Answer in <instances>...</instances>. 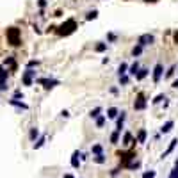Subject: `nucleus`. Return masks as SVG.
Masks as SVG:
<instances>
[{"label": "nucleus", "mask_w": 178, "mask_h": 178, "mask_svg": "<svg viewBox=\"0 0 178 178\" xmlns=\"http://www.w3.org/2000/svg\"><path fill=\"white\" fill-rule=\"evenodd\" d=\"M6 38L11 46H20L22 45V30L18 27H9L6 29Z\"/></svg>", "instance_id": "nucleus-2"}, {"label": "nucleus", "mask_w": 178, "mask_h": 178, "mask_svg": "<svg viewBox=\"0 0 178 178\" xmlns=\"http://www.w3.org/2000/svg\"><path fill=\"white\" fill-rule=\"evenodd\" d=\"M146 4H155V2H159V0H144Z\"/></svg>", "instance_id": "nucleus-45"}, {"label": "nucleus", "mask_w": 178, "mask_h": 178, "mask_svg": "<svg viewBox=\"0 0 178 178\" xmlns=\"http://www.w3.org/2000/svg\"><path fill=\"white\" fill-rule=\"evenodd\" d=\"M128 71V64L127 62H121L119 66H118V75H125Z\"/></svg>", "instance_id": "nucleus-18"}, {"label": "nucleus", "mask_w": 178, "mask_h": 178, "mask_svg": "<svg viewBox=\"0 0 178 178\" xmlns=\"http://www.w3.org/2000/svg\"><path fill=\"white\" fill-rule=\"evenodd\" d=\"M45 141H46V137H45V135H41V137H39V139L34 143V150H39V148L45 144Z\"/></svg>", "instance_id": "nucleus-20"}, {"label": "nucleus", "mask_w": 178, "mask_h": 178, "mask_svg": "<svg viewBox=\"0 0 178 178\" xmlns=\"http://www.w3.org/2000/svg\"><path fill=\"white\" fill-rule=\"evenodd\" d=\"M91 151H93L95 155H98V153H103V148H102V144H95L91 148Z\"/></svg>", "instance_id": "nucleus-26"}, {"label": "nucleus", "mask_w": 178, "mask_h": 178, "mask_svg": "<svg viewBox=\"0 0 178 178\" xmlns=\"http://www.w3.org/2000/svg\"><path fill=\"white\" fill-rule=\"evenodd\" d=\"M171 87H173V89H178V80H175V82L171 84Z\"/></svg>", "instance_id": "nucleus-43"}, {"label": "nucleus", "mask_w": 178, "mask_h": 178, "mask_svg": "<svg viewBox=\"0 0 178 178\" xmlns=\"http://www.w3.org/2000/svg\"><path fill=\"white\" fill-rule=\"evenodd\" d=\"M9 103H11V105H14V107H18V109H23V111H27V109H29V105H27V103L20 102L18 98H13V100H9Z\"/></svg>", "instance_id": "nucleus-8"}, {"label": "nucleus", "mask_w": 178, "mask_h": 178, "mask_svg": "<svg viewBox=\"0 0 178 178\" xmlns=\"http://www.w3.org/2000/svg\"><path fill=\"white\" fill-rule=\"evenodd\" d=\"M96 18H98V11H96V9H93V11H89L87 14H86V20H87V22L96 20Z\"/></svg>", "instance_id": "nucleus-19"}, {"label": "nucleus", "mask_w": 178, "mask_h": 178, "mask_svg": "<svg viewBox=\"0 0 178 178\" xmlns=\"http://www.w3.org/2000/svg\"><path fill=\"white\" fill-rule=\"evenodd\" d=\"M125 118H127V112H121V116H118V125H116V130H118V132H121L123 123H125Z\"/></svg>", "instance_id": "nucleus-14"}, {"label": "nucleus", "mask_w": 178, "mask_h": 178, "mask_svg": "<svg viewBox=\"0 0 178 178\" xmlns=\"http://www.w3.org/2000/svg\"><path fill=\"white\" fill-rule=\"evenodd\" d=\"M95 162L96 164H103V162H105V155H103V153H98V155L95 157Z\"/></svg>", "instance_id": "nucleus-29"}, {"label": "nucleus", "mask_w": 178, "mask_h": 178, "mask_svg": "<svg viewBox=\"0 0 178 178\" xmlns=\"http://www.w3.org/2000/svg\"><path fill=\"white\" fill-rule=\"evenodd\" d=\"M162 100H166V96H164V95H162V93H160V95H157L155 98H153V103H155V105H157V103H160Z\"/></svg>", "instance_id": "nucleus-33"}, {"label": "nucleus", "mask_w": 178, "mask_h": 178, "mask_svg": "<svg viewBox=\"0 0 178 178\" xmlns=\"http://www.w3.org/2000/svg\"><path fill=\"white\" fill-rule=\"evenodd\" d=\"M143 48H144V46H143V45H139V43H137V45H135V46H134V48H132V55H134V57H139L141 54H143Z\"/></svg>", "instance_id": "nucleus-17"}, {"label": "nucleus", "mask_w": 178, "mask_h": 178, "mask_svg": "<svg viewBox=\"0 0 178 178\" xmlns=\"http://www.w3.org/2000/svg\"><path fill=\"white\" fill-rule=\"evenodd\" d=\"M100 112H102V107H95L93 111L89 112V116H91V118H98V116H100Z\"/></svg>", "instance_id": "nucleus-25"}, {"label": "nucleus", "mask_w": 178, "mask_h": 178, "mask_svg": "<svg viewBox=\"0 0 178 178\" xmlns=\"http://www.w3.org/2000/svg\"><path fill=\"white\" fill-rule=\"evenodd\" d=\"M38 84H41L46 91H50L55 86H59V80H54V78H38Z\"/></svg>", "instance_id": "nucleus-4"}, {"label": "nucleus", "mask_w": 178, "mask_h": 178, "mask_svg": "<svg viewBox=\"0 0 178 178\" xmlns=\"http://www.w3.org/2000/svg\"><path fill=\"white\" fill-rule=\"evenodd\" d=\"M77 29H78L77 22H75L73 18H68L64 23H61L59 27H55V32L59 34V36H70V34H73Z\"/></svg>", "instance_id": "nucleus-1"}, {"label": "nucleus", "mask_w": 178, "mask_h": 178, "mask_svg": "<svg viewBox=\"0 0 178 178\" xmlns=\"http://www.w3.org/2000/svg\"><path fill=\"white\" fill-rule=\"evenodd\" d=\"M173 127H175V121H173V119H169V121H166V123H164V125H162L160 132H162V134H167V132H171V130H173Z\"/></svg>", "instance_id": "nucleus-9"}, {"label": "nucleus", "mask_w": 178, "mask_h": 178, "mask_svg": "<svg viewBox=\"0 0 178 178\" xmlns=\"http://www.w3.org/2000/svg\"><path fill=\"white\" fill-rule=\"evenodd\" d=\"M175 167H176V169H178V159H176V162H175Z\"/></svg>", "instance_id": "nucleus-47"}, {"label": "nucleus", "mask_w": 178, "mask_h": 178, "mask_svg": "<svg viewBox=\"0 0 178 178\" xmlns=\"http://www.w3.org/2000/svg\"><path fill=\"white\" fill-rule=\"evenodd\" d=\"M14 98H18V100L22 98V100H23V93H22V91H14Z\"/></svg>", "instance_id": "nucleus-39"}, {"label": "nucleus", "mask_w": 178, "mask_h": 178, "mask_svg": "<svg viewBox=\"0 0 178 178\" xmlns=\"http://www.w3.org/2000/svg\"><path fill=\"white\" fill-rule=\"evenodd\" d=\"M118 141H119V132L116 130V132L111 134V143H112V144H118Z\"/></svg>", "instance_id": "nucleus-23"}, {"label": "nucleus", "mask_w": 178, "mask_h": 178, "mask_svg": "<svg viewBox=\"0 0 178 178\" xmlns=\"http://www.w3.org/2000/svg\"><path fill=\"white\" fill-rule=\"evenodd\" d=\"M38 6L41 7V9H45V7H46V0H38Z\"/></svg>", "instance_id": "nucleus-38"}, {"label": "nucleus", "mask_w": 178, "mask_h": 178, "mask_svg": "<svg viewBox=\"0 0 178 178\" xmlns=\"http://www.w3.org/2000/svg\"><path fill=\"white\" fill-rule=\"evenodd\" d=\"M107 39H109L111 43H114V41L118 39V36H116V34H112V32H109V34H107Z\"/></svg>", "instance_id": "nucleus-34"}, {"label": "nucleus", "mask_w": 178, "mask_h": 178, "mask_svg": "<svg viewBox=\"0 0 178 178\" xmlns=\"http://www.w3.org/2000/svg\"><path fill=\"white\" fill-rule=\"evenodd\" d=\"M39 135V130L38 128H30V134H29V137H30V141H36V137Z\"/></svg>", "instance_id": "nucleus-24"}, {"label": "nucleus", "mask_w": 178, "mask_h": 178, "mask_svg": "<svg viewBox=\"0 0 178 178\" xmlns=\"http://www.w3.org/2000/svg\"><path fill=\"white\" fill-rule=\"evenodd\" d=\"M6 82H7V80H4V78H0V91H6V89H7Z\"/></svg>", "instance_id": "nucleus-36"}, {"label": "nucleus", "mask_w": 178, "mask_h": 178, "mask_svg": "<svg viewBox=\"0 0 178 178\" xmlns=\"http://www.w3.org/2000/svg\"><path fill=\"white\" fill-rule=\"evenodd\" d=\"M143 178H155V171H146L143 175Z\"/></svg>", "instance_id": "nucleus-35"}, {"label": "nucleus", "mask_w": 178, "mask_h": 178, "mask_svg": "<svg viewBox=\"0 0 178 178\" xmlns=\"http://www.w3.org/2000/svg\"><path fill=\"white\" fill-rule=\"evenodd\" d=\"M78 157H80V151H73V155H71V167H75V169L80 166V160H78Z\"/></svg>", "instance_id": "nucleus-10"}, {"label": "nucleus", "mask_w": 178, "mask_h": 178, "mask_svg": "<svg viewBox=\"0 0 178 178\" xmlns=\"http://www.w3.org/2000/svg\"><path fill=\"white\" fill-rule=\"evenodd\" d=\"M175 70H176V66H175V64H173V66L169 68V70H167V73H166V78H171L173 75H175Z\"/></svg>", "instance_id": "nucleus-32"}, {"label": "nucleus", "mask_w": 178, "mask_h": 178, "mask_svg": "<svg viewBox=\"0 0 178 178\" xmlns=\"http://www.w3.org/2000/svg\"><path fill=\"white\" fill-rule=\"evenodd\" d=\"M103 125H105V116H98V118H96V127L102 128Z\"/></svg>", "instance_id": "nucleus-28"}, {"label": "nucleus", "mask_w": 178, "mask_h": 178, "mask_svg": "<svg viewBox=\"0 0 178 178\" xmlns=\"http://www.w3.org/2000/svg\"><path fill=\"white\" fill-rule=\"evenodd\" d=\"M176 143H178V139H173L171 143H169V146H167V150L164 151V153H162V159H164V157H167V155H169V153H171L173 150H175V146H176Z\"/></svg>", "instance_id": "nucleus-15"}, {"label": "nucleus", "mask_w": 178, "mask_h": 178, "mask_svg": "<svg viewBox=\"0 0 178 178\" xmlns=\"http://www.w3.org/2000/svg\"><path fill=\"white\" fill-rule=\"evenodd\" d=\"M139 62H137V61H135V62H134V64H132V66H128V75H132V77H135V73H137V71H139Z\"/></svg>", "instance_id": "nucleus-12"}, {"label": "nucleus", "mask_w": 178, "mask_h": 178, "mask_svg": "<svg viewBox=\"0 0 178 178\" xmlns=\"http://www.w3.org/2000/svg\"><path fill=\"white\" fill-rule=\"evenodd\" d=\"M173 41H175V43L178 45V30H176V32H175V34H173Z\"/></svg>", "instance_id": "nucleus-40"}, {"label": "nucleus", "mask_w": 178, "mask_h": 178, "mask_svg": "<svg viewBox=\"0 0 178 178\" xmlns=\"http://www.w3.org/2000/svg\"><path fill=\"white\" fill-rule=\"evenodd\" d=\"M146 141V130L143 128V130H139V134H137V143H144Z\"/></svg>", "instance_id": "nucleus-21"}, {"label": "nucleus", "mask_w": 178, "mask_h": 178, "mask_svg": "<svg viewBox=\"0 0 178 178\" xmlns=\"http://www.w3.org/2000/svg\"><path fill=\"white\" fill-rule=\"evenodd\" d=\"M52 30H55V25H50V27L46 29V32H52Z\"/></svg>", "instance_id": "nucleus-44"}, {"label": "nucleus", "mask_w": 178, "mask_h": 178, "mask_svg": "<svg viewBox=\"0 0 178 178\" xmlns=\"http://www.w3.org/2000/svg\"><path fill=\"white\" fill-rule=\"evenodd\" d=\"M162 73H164V66H162L160 62H157V64H155V68H153V82H155V84H159V82H160Z\"/></svg>", "instance_id": "nucleus-7"}, {"label": "nucleus", "mask_w": 178, "mask_h": 178, "mask_svg": "<svg viewBox=\"0 0 178 178\" xmlns=\"http://www.w3.org/2000/svg\"><path fill=\"white\" fill-rule=\"evenodd\" d=\"M111 93H112V95H118L119 91H118V87H111Z\"/></svg>", "instance_id": "nucleus-42"}, {"label": "nucleus", "mask_w": 178, "mask_h": 178, "mask_svg": "<svg viewBox=\"0 0 178 178\" xmlns=\"http://www.w3.org/2000/svg\"><path fill=\"white\" fill-rule=\"evenodd\" d=\"M107 50V43H98L95 46V52H98V54H102V52Z\"/></svg>", "instance_id": "nucleus-22"}, {"label": "nucleus", "mask_w": 178, "mask_h": 178, "mask_svg": "<svg viewBox=\"0 0 178 178\" xmlns=\"http://www.w3.org/2000/svg\"><path fill=\"white\" fill-rule=\"evenodd\" d=\"M9 70H6L4 66H0V78H4V80H7V77H9Z\"/></svg>", "instance_id": "nucleus-27"}, {"label": "nucleus", "mask_w": 178, "mask_h": 178, "mask_svg": "<svg viewBox=\"0 0 178 178\" xmlns=\"http://www.w3.org/2000/svg\"><path fill=\"white\" fill-rule=\"evenodd\" d=\"M34 77H36V71H34L32 68H27V70L23 71V75H22V82H23V86H32Z\"/></svg>", "instance_id": "nucleus-3"}, {"label": "nucleus", "mask_w": 178, "mask_h": 178, "mask_svg": "<svg viewBox=\"0 0 178 178\" xmlns=\"http://www.w3.org/2000/svg\"><path fill=\"white\" fill-rule=\"evenodd\" d=\"M130 141H132V134L127 132L125 135H123V144H130Z\"/></svg>", "instance_id": "nucleus-30"}, {"label": "nucleus", "mask_w": 178, "mask_h": 178, "mask_svg": "<svg viewBox=\"0 0 178 178\" xmlns=\"http://www.w3.org/2000/svg\"><path fill=\"white\" fill-rule=\"evenodd\" d=\"M34 66H39V61H29L27 62V68H34Z\"/></svg>", "instance_id": "nucleus-37"}, {"label": "nucleus", "mask_w": 178, "mask_h": 178, "mask_svg": "<svg viewBox=\"0 0 178 178\" xmlns=\"http://www.w3.org/2000/svg\"><path fill=\"white\" fill-rule=\"evenodd\" d=\"M4 64L11 68V71H14V70H16V61H14V57H7L6 61H4Z\"/></svg>", "instance_id": "nucleus-16"}, {"label": "nucleus", "mask_w": 178, "mask_h": 178, "mask_svg": "<svg viewBox=\"0 0 178 178\" xmlns=\"http://www.w3.org/2000/svg\"><path fill=\"white\" fill-rule=\"evenodd\" d=\"M137 43L143 45V46L153 45V43H155V36H153V34H141L139 38H137Z\"/></svg>", "instance_id": "nucleus-5"}, {"label": "nucleus", "mask_w": 178, "mask_h": 178, "mask_svg": "<svg viewBox=\"0 0 178 178\" xmlns=\"http://www.w3.org/2000/svg\"><path fill=\"white\" fill-rule=\"evenodd\" d=\"M119 84H121V86H127L128 84V75L127 73H125V75H119Z\"/></svg>", "instance_id": "nucleus-31"}, {"label": "nucleus", "mask_w": 178, "mask_h": 178, "mask_svg": "<svg viewBox=\"0 0 178 178\" xmlns=\"http://www.w3.org/2000/svg\"><path fill=\"white\" fill-rule=\"evenodd\" d=\"M61 116L62 118H70V112H68V111H61Z\"/></svg>", "instance_id": "nucleus-41"}, {"label": "nucleus", "mask_w": 178, "mask_h": 178, "mask_svg": "<svg viewBox=\"0 0 178 178\" xmlns=\"http://www.w3.org/2000/svg\"><path fill=\"white\" fill-rule=\"evenodd\" d=\"M146 105H148V102H146L144 95H143V93H139V96H137V98H135V102H134V109H135V111H144Z\"/></svg>", "instance_id": "nucleus-6"}, {"label": "nucleus", "mask_w": 178, "mask_h": 178, "mask_svg": "<svg viewBox=\"0 0 178 178\" xmlns=\"http://www.w3.org/2000/svg\"><path fill=\"white\" fill-rule=\"evenodd\" d=\"M64 178H73L71 175H64Z\"/></svg>", "instance_id": "nucleus-46"}, {"label": "nucleus", "mask_w": 178, "mask_h": 178, "mask_svg": "<svg viewBox=\"0 0 178 178\" xmlns=\"http://www.w3.org/2000/svg\"><path fill=\"white\" fill-rule=\"evenodd\" d=\"M118 114H119V111H118L116 107H109V109H107V118H109V119L118 118Z\"/></svg>", "instance_id": "nucleus-13"}, {"label": "nucleus", "mask_w": 178, "mask_h": 178, "mask_svg": "<svg viewBox=\"0 0 178 178\" xmlns=\"http://www.w3.org/2000/svg\"><path fill=\"white\" fill-rule=\"evenodd\" d=\"M148 71H150L148 68H139V71L135 73V78H137V80H143V78H146V77H148Z\"/></svg>", "instance_id": "nucleus-11"}]
</instances>
